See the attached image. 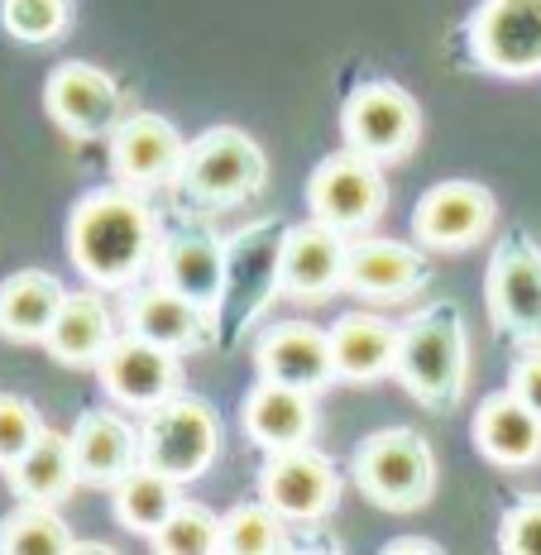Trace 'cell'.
<instances>
[{
  "label": "cell",
  "instance_id": "d590c367",
  "mask_svg": "<svg viewBox=\"0 0 541 555\" xmlns=\"http://www.w3.org/2000/svg\"><path fill=\"white\" fill-rule=\"evenodd\" d=\"M384 551H388V555H402V551H427V555H431L436 546H431V541H388Z\"/></svg>",
  "mask_w": 541,
  "mask_h": 555
},
{
  "label": "cell",
  "instance_id": "277c9868",
  "mask_svg": "<svg viewBox=\"0 0 541 555\" xmlns=\"http://www.w3.org/2000/svg\"><path fill=\"white\" fill-rule=\"evenodd\" d=\"M263 182H269V158H263L255 139L235 130V125H211L188 144V158H182L172 192H178L182 211L216 216L259 196Z\"/></svg>",
  "mask_w": 541,
  "mask_h": 555
},
{
  "label": "cell",
  "instance_id": "7a4b0ae2",
  "mask_svg": "<svg viewBox=\"0 0 541 555\" xmlns=\"http://www.w3.org/2000/svg\"><path fill=\"white\" fill-rule=\"evenodd\" d=\"M287 225L293 221H283V216H263L226 240V293L216 307V345L221 350H235L269 317L273 297H283Z\"/></svg>",
  "mask_w": 541,
  "mask_h": 555
},
{
  "label": "cell",
  "instance_id": "e575fe53",
  "mask_svg": "<svg viewBox=\"0 0 541 555\" xmlns=\"http://www.w3.org/2000/svg\"><path fill=\"white\" fill-rule=\"evenodd\" d=\"M508 388L527 402L537 416H541V345H523V354L513 360V374H508Z\"/></svg>",
  "mask_w": 541,
  "mask_h": 555
},
{
  "label": "cell",
  "instance_id": "f1b7e54d",
  "mask_svg": "<svg viewBox=\"0 0 541 555\" xmlns=\"http://www.w3.org/2000/svg\"><path fill=\"white\" fill-rule=\"evenodd\" d=\"M82 551L73 527L57 517V503H25L0 517V555H67Z\"/></svg>",
  "mask_w": 541,
  "mask_h": 555
},
{
  "label": "cell",
  "instance_id": "4dcf8cb0",
  "mask_svg": "<svg viewBox=\"0 0 541 555\" xmlns=\"http://www.w3.org/2000/svg\"><path fill=\"white\" fill-rule=\"evenodd\" d=\"M149 546L158 555H216L221 551V517L211 507L182 499L168 522L149 537Z\"/></svg>",
  "mask_w": 541,
  "mask_h": 555
},
{
  "label": "cell",
  "instance_id": "83f0119b",
  "mask_svg": "<svg viewBox=\"0 0 541 555\" xmlns=\"http://www.w3.org/2000/svg\"><path fill=\"white\" fill-rule=\"evenodd\" d=\"M178 503H182V483L168 479V474H158V469H149V465L130 469L111 489L115 522H120L125 531H134V537H154V531L172 517Z\"/></svg>",
  "mask_w": 541,
  "mask_h": 555
},
{
  "label": "cell",
  "instance_id": "30bf717a",
  "mask_svg": "<svg viewBox=\"0 0 541 555\" xmlns=\"http://www.w3.org/2000/svg\"><path fill=\"white\" fill-rule=\"evenodd\" d=\"M489 317L517 345H541V245L527 230H508L485 278Z\"/></svg>",
  "mask_w": 541,
  "mask_h": 555
},
{
  "label": "cell",
  "instance_id": "9c48e42d",
  "mask_svg": "<svg viewBox=\"0 0 541 555\" xmlns=\"http://www.w3.org/2000/svg\"><path fill=\"white\" fill-rule=\"evenodd\" d=\"M384 211H388L384 164L364 158L360 149H350V144H345L340 154H326L312 168V178H307V216L345 230V235L370 230Z\"/></svg>",
  "mask_w": 541,
  "mask_h": 555
},
{
  "label": "cell",
  "instance_id": "4316f807",
  "mask_svg": "<svg viewBox=\"0 0 541 555\" xmlns=\"http://www.w3.org/2000/svg\"><path fill=\"white\" fill-rule=\"evenodd\" d=\"M5 474H10L15 499H25V503H63L67 493L82 483L77 479V460H73V436H57L49 426H43L39 441H34Z\"/></svg>",
  "mask_w": 541,
  "mask_h": 555
},
{
  "label": "cell",
  "instance_id": "3957f363",
  "mask_svg": "<svg viewBox=\"0 0 541 555\" xmlns=\"http://www.w3.org/2000/svg\"><path fill=\"white\" fill-rule=\"evenodd\" d=\"M469 378V331L455 302L417 307L402 321L398 384L427 412H451L465 398Z\"/></svg>",
  "mask_w": 541,
  "mask_h": 555
},
{
  "label": "cell",
  "instance_id": "d6a6232c",
  "mask_svg": "<svg viewBox=\"0 0 541 555\" xmlns=\"http://www.w3.org/2000/svg\"><path fill=\"white\" fill-rule=\"evenodd\" d=\"M43 422H39V408L20 392H0V469H10L25 450L39 441Z\"/></svg>",
  "mask_w": 541,
  "mask_h": 555
},
{
  "label": "cell",
  "instance_id": "d6986e66",
  "mask_svg": "<svg viewBox=\"0 0 541 555\" xmlns=\"http://www.w3.org/2000/svg\"><path fill=\"white\" fill-rule=\"evenodd\" d=\"M431 263L417 245L384 235H350L345 254V293L364 297V302H402L427 283Z\"/></svg>",
  "mask_w": 541,
  "mask_h": 555
},
{
  "label": "cell",
  "instance_id": "603a6c76",
  "mask_svg": "<svg viewBox=\"0 0 541 555\" xmlns=\"http://www.w3.org/2000/svg\"><path fill=\"white\" fill-rule=\"evenodd\" d=\"M475 450L499 469H527L541 460V416L513 388L489 392L469 422Z\"/></svg>",
  "mask_w": 541,
  "mask_h": 555
},
{
  "label": "cell",
  "instance_id": "f546056e",
  "mask_svg": "<svg viewBox=\"0 0 541 555\" xmlns=\"http://www.w3.org/2000/svg\"><path fill=\"white\" fill-rule=\"evenodd\" d=\"M221 551L226 555H279V551H287V517L263 499L230 507L221 517Z\"/></svg>",
  "mask_w": 541,
  "mask_h": 555
},
{
  "label": "cell",
  "instance_id": "836d02e7",
  "mask_svg": "<svg viewBox=\"0 0 541 555\" xmlns=\"http://www.w3.org/2000/svg\"><path fill=\"white\" fill-rule=\"evenodd\" d=\"M499 551L541 555V493H523V499L499 517Z\"/></svg>",
  "mask_w": 541,
  "mask_h": 555
},
{
  "label": "cell",
  "instance_id": "e0dca14e",
  "mask_svg": "<svg viewBox=\"0 0 541 555\" xmlns=\"http://www.w3.org/2000/svg\"><path fill=\"white\" fill-rule=\"evenodd\" d=\"M154 278L168 287H178L182 297H192L216 317L226 293V240L211 225H178L164 230L154 254Z\"/></svg>",
  "mask_w": 541,
  "mask_h": 555
},
{
  "label": "cell",
  "instance_id": "ffe728a7",
  "mask_svg": "<svg viewBox=\"0 0 541 555\" xmlns=\"http://www.w3.org/2000/svg\"><path fill=\"white\" fill-rule=\"evenodd\" d=\"M125 331L144 335L154 345L188 354V350H206L216 345V317L206 307H197L192 297H182L168 283H149V287H130L125 293Z\"/></svg>",
  "mask_w": 541,
  "mask_h": 555
},
{
  "label": "cell",
  "instance_id": "44dd1931",
  "mask_svg": "<svg viewBox=\"0 0 541 555\" xmlns=\"http://www.w3.org/2000/svg\"><path fill=\"white\" fill-rule=\"evenodd\" d=\"M73 460L77 479L91 489H115L130 469L144 465L140 426L125 416V408H91L73 426Z\"/></svg>",
  "mask_w": 541,
  "mask_h": 555
},
{
  "label": "cell",
  "instance_id": "d4e9b609",
  "mask_svg": "<svg viewBox=\"0 0 541 555\" xmlns=\"http://www.w3.org/2000/svg\"><path fill=\"white\" fill-rule=\"evenodd\" d=\"M111 340H115V317L96 287V293H67L57 321L43 335V350L63 369H96L101 354L111 350Z\"/></svg>",
  "mask_w": 541,
  "mask_h": 555
},
{
  "label": "cell",
  "instance_id": "52a82bcc",
  "mask_svg": "<svg viewBox=\"0 0 541 555\" xmlns=\"http://www.w3.org/2000/svg\"><path fill=\"white\" fill-rule=\"evenodd\" d=\"M465 53L508 82L541 77V0H479L465 20Z\"/></svg>",
  "mask_w": 541,
  "mask_h": 555
},
{
  "label": "cell",
  "instance_id": "2e32d148",
  "mask_svg": "<svg viewBox=\"0 0 541 555\" xmlns=\"http://www.w3.org/2000/svg\"><path fill=\"white\" fill-rule=\"evenodd\" d=\"M345 254H350V235L317 216L287 225L283 245V297L293 302H326L345 287Z\"/></svg>",
  "mask_w": 541,
  "mask_h": 555
},
{
  "label": "cell",
  "instance_id": "5bb4252c",
  "mask_svg": "<svg viewBox=\"0 0 541 555\" xmlns=\"http://www.w3.org/2000/svg\"><path fill=\"white\" fill-rule=\"evenodd\" d=\"M106 144H111V178L134 192L172 188L182 172V158H188V139L178 134V125L154 111H130L115 125Z\"/></svg>",
  "mask_w": 541,
  "mask_h": 555
},
{
  "label": "cell",
  "instance_id": "7402d4cb",
  "mask_svg": "<svg viewBox=\"0 0 541 555\" xmlns=\"http://www.w3.org/2000/svg\"><path fill=\"white\" fill-rule=\"evenodd\" d=\"M240 422H245V436L263 450V455H269V450L312 446V436H317V392L259 378V384L245 392Z\"/></svg>",
  "mask_w": 541,
  "mask_h": 555
},
{
  "label": "cell",
  "instance_id": "6da1fadb",
  "mask_svg": "<svg viewBox=\"0 0 541 555\" xmlns=\"http://www.w3.org/2000/svg\"><path fill=\"white\" fill-rule=\"evenodd\" d=\"M158 240L164 225L149 196L125 182L87 192L67 211V259L101 293H130L144 273H154Z\"/></svg>",
  "mask_w": 541,
  "mask_h": 555
},
{
  "label": "cell",
  "instance_id": "8fae6325",
  "mask_svg": "<svg viewBox=\"0 0 541 555\" xmlns=\"http://www.w3.org/2000/svg\"><path fill=\"white\" fill-rule=\"evenodd\" d=\"M43 111L63 134L82 139V144H96V139H111L115 125L130 115L125 106L120 82L96 63H57L43 82Z\"/></svg>",
  "mask_w": 541,
  "mask_h": 555
},
{
  "label": "cell",
  "instance_id": "ba28073f",
  "mask_svg": "<svg viewBox=\"0 0 541 555\" xmlns=\"http://www.w3.org/2000/svg\"><path fill=\"white\" fill-rule=\"evenodd\" d=\"M340 134L350 149H360L374 164H398L417 149L422 139V111L408 87L388 82V77H370L345 96L340 106Z\"/></svg>",
  "mask_w": 541,
  "mask_h": 555
},
{
  "label": "cell",
  "instance_id": "4fadbf2b",
  "mask_svg": "<svg viewBox=\"0 0 541 555\" xmlns=\"http://www.w3.org/2000/svg\"><path fill=\"white\" fill-rule=\"evenodd\" d=\"M259 499L279 507L287 522H321L340 503V469L312 446L269 450L259 465Z\"/></svg>",
  "mask_w": 541,
  "mask_h": 555
},
{
  "label": "cell",
  "instance_id": "5b68a950",
  "mask_svg": "<svg viewBox=\"0 0 541 555\" xmlns=\"http://www.w3.org/2000/svg\"><path fill=\"white\" fill-rule=\"evenodd\" d=\"M350 479L384 513H417L436 493V455L412 426H384L350 455Z\"/></svg>",
  "mask_w": 541,
  "mask_h": 555
},
{
  "label": "cell",
  "instance_id": "cb8c5ba5",
  "mask_svg": "<svg viewBox=\"0 0 541 555\" xmlns=\"http://www.w3.org/2000/svg\"><path fill=\"white\" fill-rule=\"evenodd\" d=\"M402 326L374 311H345L331 321V350H336V378L345 384H378L398 374Z\"/></svg>",
  "mask_w": 541,
  "mask_h": 555
},
{
  "label": "cell",
  "instance_id": "8992f818",
  "mask_svg": "<svg viewBox=\"0 0 541 555\" xmlns=\"http://www.w3.org/2000/svg\"><path fill=\"white\" fill-rule=\"evenodd\" d=\"M140 441H144L149 469L168 474V479H178V483H192L221 455V416H216V408L206 398L182 388L178 398L144 412Z\"/></svg>",
  "mask_w": 541,
  "mask_h": 555
},
{
  "label": "cell",
  "instance_id": "9a60e30c",
  "mask_svg": "<svg viewBox=\"0 0 541 555\" xmlns=\"http://www.w3.org/2000/svg\"><path fill=\"white\" fill-rule=\"evenodd\" d=\"M499 221V202L485 182H436L431 192H422V202L412 206V235L422 249L455 254L469 249L493 230Z\"/></svg>",
  "mask_w": 541,
  "mask_h": 555
},
{
  "label": "cell",
  "instance_id": "7c38bea8",
  "mask_svg": "<svg viewBox=\"0 0 541 555\" xmlns=\"http://www.w3.org/2000/svg\"><path fill=\"white\" fill-rule=\"evenodd\" d=\"M96 384H101V392H106L115 408L149 412V408H158V402L178 398L188 378H182V354L178 350L125 331V335H115L111 350L101 354Z\"/></svg>",
  "mask_w": 541,
  "mask_h": 555
},
{
  "label": "cell",
  "instance_id": "1f68e13d",
  "mask_svg": "<svg viewBox=\"0 0 541 555\" xmlns=\"http://www.w3.org/2000/svg\"><path fill=\"white\" fill-rule=\"evenodd\" d=\"M73 25V0H0V29L15 43H53Z\"/></svg>",
  "mask_w": 541,
  "mask_h": 555
},
{
  "label": "cell",
  "instance_id": "484cf974",
  "mask_svg": "<svg viewBox=\"0 0 541 555\" xmlns=\"http://www.w3.org/2000/svg\"><path fill=\"white\" fill-rule=\"evenodd\" d=\"M67 302V287L43 269H20L0 283V340L43 345V335Z\"/></svg>",
  "mask_w": 541,
  "mask_h": 555
},
{
  "label": "cell",
  "instance_id": "ac0fdd59",
  "mask_svg": "<svg viewBox=\"0 0 541 555\" xmlns=\"http://www.w3.org/2000/svg\"><path fill=\"white\" fill-rule=\"evenodd\" d=\"M255 369L259 378L287 388L321 392L336 384V350H331V331L312 321H273L255 340Z\"/></svg>",
  "mask_w": 541,
  "mask_h": 555
}]
</instances>
